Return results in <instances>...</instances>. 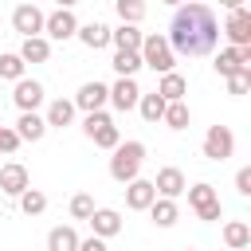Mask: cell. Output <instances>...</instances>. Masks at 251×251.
Masks as SVG:
<instances>
[{"label":"cell","mask_w":251,"mask_h":251,"mask_svg":"<svg viewBox=\"0 0 251 251\" xmlns=\"http://www.w3.org/2000/svg\"><path fill=\"white\" fill-rule=\"evenodd\" d=\"M157 94H161L165 102H180V98L188 94V82H184V75H176V71H165V75H161V82H157Z\"/></svg>","instance_id":"cell-25"},{"label":"cell","mask_w":251,"mask_h":251,"mask_svg":"<svg viewBox=\"0 0 251 251\" xmlns=\"http://www.w3.org/2000/svg\"><path fill=\"white\" fill-rule=\"evenodd\" d=\"M16 55H20L24 63H47V59H51V39H47V35H27Z\"/></svg>","instance_id":"cell-20"},{"label":"cell","mask_w":251,"mask_h":251,"mask_svg":"<svg viewBox=\"0 0 251 251\" xmlns=\"http://www.w3.org/2000/svg\"><path fill=\"white\" fill-rule=\"evenodd\" d=\"M145 212H149V220H153L157 227H173V224L180 220V208H176V200H169V196H157Z\"/></svg>","instance_id":"cell-21"},{"label":"cell","mask_w":251,"mask_h":251,"mask_svg":"<svg viewBox=\"0 0 251 251\" xmlns=\"http://www.w3.org/2000/svg\"><path fill=\"white\" fill-rule=\"evenodd\" d=\"M16 149H20V133L0 122V153H16Z\"/></svg>","instance_id":"cell-35"},{"label":"cell","mask_w":251,"mask_h":251,"mask_svg":"<svg viewBox=\"0 0 251 251\" xmlns=\"http://www.w3.org/2000/svg\"><path fill=\"white\" fill-rule=\"evenodd\" d=\"M114 12L122 24H141L149 8H145V0H114Z\"/></svg>","instance_id":"cell-30"},{"label":"cell","mask_w":251,"mask_h":251,"mask_svg":"<svg viewBox=\"0 0 251 251\" xmlns=\"http://www.w3.org/2000/svg\"><path fill=\"white\" fill-rule=\"evenodd\" d=\"M153 188H157V196H169V200H176V196H184L188 180H184V173H180L176 165H165V169H157V180H153Z\"/></svg>","instance_id":"cell-15"},{"label":"cell","mask_w":251,"mask_h":251,"mask_svg":"<svg viewBox=\"0 0 251 251\" xmlns=\"http://www.w3.org/2000/svg\"><path fill=\"white\" fill-rule=\"evenodd\" d=\"M12 27L27 39V35H43V12L35 8V0H27V4H20L16 12H12Z\"/></svg>","instance_id":"cell-12"},{"label":"cell","mask_w":251,"mask_h":251,"mask_svg":"<svg viewBox=\"0 0 251 251\" xmlns=\"http://www.w3.org/2000/svg\"><path fill=\"white\" fill-rule=\"evenodd\" d=\"M71 102H75V110H82V114H90V110H106V102H110V86L98 82V78H90V82L78 86V94H75Z\"/></svg>","instance_id":"cell-9"},{"label":"cell","mask_w":251,"mask_h":251,"mask_svg":"<svg viewBox=\"0 0 251 251\" xmlns=\"http://www.w3.org/2000/svg\"><path fill=\"white\" fill-rule=\"evenodd\" d=\"M216 75L220 78H231L239 67H251V47H224L220 55H216Z\"/></svg>","instance_id":"cell-14"},{"label":"cell","mask_w":251,"mask_h":251,"mask_svg":"<svg viewBox=\"0 0 251 251\" xmlns=\"http://www.w3.org/2000/svg\"><path fill=\"white\" fill-rule=\"evenodd\" d=\"M137 55H141V67H149V71H157V75H165V71L176 67V55H173V47H169V39H165L161 31H149V35L141 39Z\"/></svg>","instance_id":"cell-3"},{"label":"cell","mask_w":251,"mask_h":251,"mask_svg":"<svg viewBox=\"0 0 251 251\" xmlns=\"http://www.w3.org/2000/svg\"><path fill=\"white\" fill-rule=\"evenodd\" d=\"M184 192H188V208H192L204 224H212V220H220V216H224L220 192H216L208 180H200V184H192V188H184Z\"/></svg>","instance_id":"cell-5"},{"label":"cell","mask_w":251,"mask_h":251,"mask_svg":"<svg viewBox=\"0 0 251 251\" xmlns=\"http://www.w3.org/2000/svg\"><path fill=\"white\" fill-rule=\"evenodd\" d=\"M173 55L180 59H200V55H212L216 43H220V20L212 16L208 4H176L173 20H169V31H165Z\"/></svg>","instance_id":"cell-1"},{"label":"cell","mask_w":251,"mask_h":251,"mask_svg":"<svg viewBox=\"0 0 251 251\" xmlns=\"http://www.w3.org/2000/svg\"><path fill=\"white\" fill-rule=\"evenodd\" d=\"M165 4H173V8H176V4H184V0H165Z\"/></svg>","instance_id":"cell-40"},{"label":"cell","mask_w":251,"mask_h":251,"mask_svg":"<svg viewBox=\"0 0 251 251\" xmlns=\"http://www.w3.org/2000/svg\"><path fill=\"white\" fill-rule=\"evenodd\" d=\"M0 118H4V110H0Z\"/></svg>","instance_id":"cell-44"},{"label":"cell","mask_w":251,"mask_h":251,"mask_svg":"<svg viewBox=\"0 0 251 251\" xmlns=\"http://www.w3.org/2000/svg\"><path fill=\"white\" fill-rule=\"evenodd\" d=\"M43 122H47V129H63V126H71V122H75V102H71V98H55V102L47 106Z\"/></svg>","instance_id":"cell-23"},{"label":"cell","mask_w":251,"mask_h":251,"mask_svg":"<svg viewBox=\"0 0 251 251\" xmlns=\"http://www.w3.org/2000/svg\"><path fill=\"white\" fill-rule=\"evenodd\" d=\"M235 192H239V196H251V165H243V169L235 173Z\"/></svg>","instance_id":"cell-36"},{"label":"cell","mask_w":251,"mask_h":251,"mask_svg":"<svg viewBox=\"0 0 251 251\" xmlns=\"http://www.w3.org/2000/svg\"><path fill=\"white\" fill-rule=\"evenodd\" d=\"M82 133H86L98 149H114V145L122 141V133H118V126H114V118H110L106 110H90V114L82 118Z\"/></svg>","instance_id":"cell-4"},{"label":"cell","mask_w":251,"mask_h":251,"mask_svg":"<svg viewBox=\"0 0 251 251\" xmlns=\"http://www.w3.org/2000/svg\"><path fill=\"white\" fill-rule=\"evenodd\" d=\"M224 35H227V47H251V12H247V4L227 12Z\"/></svg>","instance_id":"cell-7"},{"label":"cell","mask_w":251,"mask_h":251,"mask_svg":"<svg viewBox=\"0 0 251 251\" xmlns=\"http://www.w3.org/2000/svg\"><path fill=\"white\" fill-rule=\"evenodd\" d=\"M55 4H59V8H75L78 0H55Z\"/></svg>","instance_id":"cell-39"},{"label":"cell","mask_w":251,"mask_h":251,"mask_svg":"<svg viewBox=\"0 0 251 251\" xmlns=\"http://www.w3.org/2000/svg\"><path fill=\"white\" fill-rule=\"evenodd\" d=\"M94 212V196L90 192H75L71 196V220H90Z\"/></svg>","instance_id":"cell-33"},{"label":"cell","mask_w":251,"mask_h":251,"mask_svg":"<svg viewBox=\"0 0 251 251\" xmlns=\"http://www.w3.org/2000/svg\"><path fill=\"white\" fill-rule=\"evenodd\" d=\"M141 39H145V31H137V24H118V27H110V43H114L118 51H137Z\"/></svg>","instance_id":"cell-22"},{"label":"cell","mask_w":251,"mask_h":251,"mask_svg":"<svg viewBox=\"0 0 251 251\" xmlns=\"http://www.w3.org/2000/svg\"><path fill=\"white\" fill-rule=\"evenodd\" d=\"M137 110H141V118H145L149 126H157L161 114H165V98H161L157 90H153V94H141V98H137Z\"/></svg>","instance_id":"cell-28"},{"label":"cell","mask_w":251,"mask_h":251,"mask_svg":"<svg viewBox=\"0 0 251 251\" xmlns=\"http://www.w3.org/2000/svg\"><path fill=\"white\" fill-rule=\"evenodd\" d=\"M161 122H165L169 129H188V122H192V114H188V106H184V98H180V102H165V114H161Z\"/></svg>","instance_id":"cell-27"},{"label":"cell","mask_w":251,"mask_h":251,"mask_svg":"<svg viewBox=\"0 0 251 251\" xmlns=\"http://www.w3.org/2000/svg\"><path fill=\"white\" fill-rule=\"evenodd\" d=\"M27 184H31V176H27V169H24L20 161H8V165L0 169V192H4V196H20Z\"/></svg>","instance_id":"cell-17"},{"label":"cell","mask_w":251,"mask_h":251,"mask_svg":"<svg viewBox=\"0 0 251 251\" xmlns=\"http://www.w3.org/2000/svg\"><path fill=\"white\" fill-rule=\"evenodd\" d=\"M12 129L20 133V141H43L47 122H43V114H35V110H20V122H16Z\"/></svg>","instance_id":"cell-18"},{"label":"cell","mask_w":251,"mask_h":251,"mask_svg":"<svg viewBox=\"0 0 251 251\" xmlns=\"http://www.w3.org/2000/svg\"><path fill=\"white\" fill-rule=\"evenodd\" d=\"M16 200H20V212H24V216H39V212H47V196H43L39 188H31V184H27Z\"/></svg>","instance_id":"cell-29"},{"label":"cell","mask_w":251,"mask_h":251,"mask_svg":"<svg viewBox=\"0 0 251 251\" xmlns=\"http://www.w3.org/2000/svg\"><path fill=\"white\" fill-rule=\"evenodd\" d=\"M110 67H114L118 75H137V71H141V55H137V51H114Z\"/></svg>","instance_id":"cell-32"},{"label":"cell","mask_w":251,"mask_h":251,"mask_svg":"<svg viewBox=\"0 0 251 251\" xmlns=\"http://www.w3.org/2000/svg\"><path fill=\"white\" fill-rule=\"evenodd\" d=\"M75 251H110V247H106V239L90 235V239H78V247H75Z\"/></svg>","instance_id":"cell-37"},{"label":"cell","mask_w":251,"mask_h":251,"mask_svg":"<svg viewBox=\"0 0 251 251\" xmlns=\"http://www.w3.org/2000/svg\"><path fill=\"white\" fill-rule=\"evenodd\" d=\"M86 224H90V235H98V239H114V235L122 231V212H118V208H94Z\"/></svg>","instance_id":"cell-13"},{"label":"cell","mask_w":251,"mask_h":251,"mask_svg":"<svg viewBox=\"0 0 251 251\" xmlns=\"http://www.w3.org/2000/svg\"><path fill=\"white\" fill-rule=\"evenodd\" d=\"M188 4H204V0H188Z\"/></svg>","instance_id":"cell-41"},{"label":"cell","mask_w":251,"mask_h":251,"mask_svg":"<svg viewBox=\"0 0 251 251\" xmlns=\"http://www.w3.org/2000/svg\"><path fill=\"white\" fill-rule=\"evenodd\" d=\"M75 31H78V20H75V12L71 8H55L51 16H43V35L47 39H75Z\"/></svg>","instance_id":"cell-8"},{"label":"cell","mask_w":251,"mask_h":251,"mask_svg":"<svg viewBox=\"0 0 251 251\" xmlns=\"http://www.w3.org/2000/svg\"><path fill=\"white\" fill-rule=\"evenodd\" d=\"M200 153L208 157V161H227L231 153H235V133L227 129V126H208V133H204V145H200Z\"/></svg>","instance_id":"cell-6"},{"label":"cell","mask_w":251,"mask_h":251,"mask_svg":"<svg viewBox=\"0 0 251 251\" xmlns=\"http://www.w3.org/2000/svg\"><path fill=\"white\" fill-rule=\"evenodd\" d=\"M24 67H27V63H24L16 51H4V55H0V82H4V78H8V82L24 78Z\"/></svg>","instance_id":"cell-31"},{"label":"cell","mask_w":251,"mask_h":251,"mask_svg":"<svg viewBox=\"0 0 251 251\" xmlns=\"http://www.w3.org/2000/svg\"><path fill=\"white\" fill-rule=\"evenodd\" d=\"M43 98H47V90H43L39 78H16V90H12L16 110H39Z\"/></svg>","instance_id":"cell-11"},{"label":"cell","mask_w":251,"mask_h":251,"mask_svg":"<svg viewBox=\"0 0 251 251\" xmlns=\"http://www.w3.org/2000/svg\"><path fill=\"white\" fill-rule=\"evenodd\" d=\"M239 251H251V247H239Z\"/></svg>","instance_id":"cell-42"},{"label":"cell","mask_w":251,"mask_h":251,"mask_svg":"<svg viewBox=\"0 0 251 251\" xmlns=\"http://www.w3.org/2000/svg\"><path fill=\"white\" fill-rule=\"evenodd\" d=\"M110 153H114V157H110V176H114L118 184L133 180V176L141 173V165H145V145H141V141H118Z\"/></svg>","instance_id":"cell-2"},{"label":"cell","mask_w":251,"mask_h":251,"mask_svg":"<svg viewBox=\"0 0 251 251\" xmlns=\"http://www.w3.org/2000/svg\"><path fill=\"white\" fill-rule=\"evenodd\" d=\"M184 251H196V247H184Z\"/></svg>","instance_id":"cell-43"},{"label":"cell","mask_w":251,"mask_h":251,"mask_svg":"<svg viewBox=\"0 0 251 251\" xmlns=\"http://www.w3.org/2000/svg\"><path fill=\"white\" fill-rule=\"evenodd\" d=\"M137 98H141L137 78L133 75H118V82L110 86V106L122 110V114H129V110H137Z\"/></svg>","instance_id":"cell-10"},{"label":"cell","mask_w":251,"mask_h":251,"mask_svg":"<svg viewBox=\"0 0 251 251\" xmlns=\"http://www.w3.org/2000/svg\"><path fill=\"white\" fill-rule=\"evenodd\" d=\"M153 200H157V188H153V180H141V176L126 180V208H129V212H145Z\"/></svg>","instance_id":"cell-16"},{"label":"cell","mask_w":251,"mask_h":251,"mask_svg":"<svg viewBox=\"0 0 251 251\" xmlns=\"http://www.w3.org/2000/svg\"><path fill=\"white\" fill-rule=\"evenodd\" d=\"M224 247H227V251L251 247V224H247V220H227V224H224Z\"/></svg>","instance_id":"cell-24"},{"label":"cell","mask_w":251,"mask_h":251,"mask_svg":"<svg viewBox=\"0 0 251 251\" xmlns=\"http://www.w3.org/2000/svg\"><path fill=\"white\" fill-rule=\"evenodd\" d=\"M78 43L82 47H90V51H102V47H110V27L106 24H98V20H90V24H78Z\"/></svg>","instance_id":"cell-19"},{"label":"cell","mask_w":251,"mask_h":251,"mask_svg":"<svg viewBox=\"0 0 251 251\" xmlns=\"http://www.w3.org/2000/svg\"><path fill=\"white\" fill-rule=\"evenodd\" d=\"M247 90H251V67H239V71L227 78V94L239 98V94H247Z\"/></svg>","instance_id":"cell-34"},{"label":"cell","mask_w":251,"mask_h":251,"mask_svg":"<svg viewBox=\"0 0 251 251\" xmlns=\"http://www.w3.org/2000/svg\"><path fill=\"white\" fill-rule=\"evenodd\" d=\"M78 247V231L71 224H59L47 231V251H75Z\"/></svg>","instance_id":"cell-26"},{"label":"cell","mask_w":251,"mask_h":251,"mask_svg":"<svg viewBox=\"0 0 251 251\" xmlns=\"http://www.w3.org/2000/svg\"><path fill=\"white\" fill-rule=\"evenodd\" d=\"M243 4H247V0H220V8H227V12H231V8H243Z\"/></svg>","instance_id":"cell-38"}]
</instances>
